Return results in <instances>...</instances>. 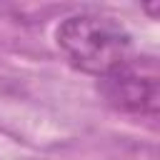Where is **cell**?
Returning <instances> with one entry per match:
<instances>
[{"instance_id":"1","label":"cell","mask_w":160,"mask_h":160,"mask_svg":"<svg viewBox=\"0 0 160 160\" xmlns=\"http://www.w3.org/2000/svg\"><path fill=\"white\" fill-rule=\"evenodd\" d=\"M55 42L72 68L98 80L108 78L135 55L130 32L118 20L95 12L65 18L55 30Z\"/></svg>"},{"instance_id":"2","label":"cell","mask_w":160,"mask_h":160,"mask_svg":"<svg viewBox=\"0 0 160 160\" xmlns=\"http://www.w3.org/2000/svg\"><path fill=\"white\" fill-rule=\"evenodd\" d=\"M100 92L115 110L152 118L160 102V78L155 60L132 55L122 68L108 78H100Z\"/></svg>"}]
</instances>
